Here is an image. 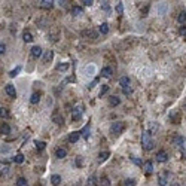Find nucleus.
I'll list each match as a JSON object with an SVG mask.
<instances>
[{"mask_svg":"<svg viewBox=\"0 0 186 186\" xmlns=\"http://www.w3.org/2000/svg\"><path fill=\"white\" fill-rule=\"evenodd\" d=\"M142 146H143L145 150H150V149H153L155 143H153V140H152L150 131H145V133L142 134Z\"/></svg>","mask_w":186,"mask_h":186,"instance_id":"f257e3e1","label":"nucleus"},{"mask_svg":"<svg viewBox=\"0 0 186 186\" xmlns=\"http://www.w3.org/2000/svg\"><path fill=\"white\" fill-rule=\"evenodd\" d=\"M124 128H125V124L121 122V121H115V122L110 125V131H112V134H115V135L121 134V133L124 131Z\"/></svg>","mask_w":186,"mask_h":186,"instance_id":"f03ea898","label":"nucleus"},{"mask_svg":"<svg viewBox=\"0 0 186 186\" xmlns=\"http://www.w3.org/2000/svg\"><path fill=\"white\" fill-rule=\"evenodd\" d=\"M5 91H6V94H8L9 97H12V98L16 97V89H15V86H14L12 83H8V85L5 86Z\"/></svg>","mask_w":186,"mask_h":186,"instance_id":"7ed1b4c3","label":"nucleus"},{"mask_svg":"<svg viewBox=\"0 0 186 186\" xmlns=\"http://www.w3.org/2000/svg\"><path fill=\"white\" fill-rule=\"evenodd\" d=\"M167 159H168V155H167L165 150H159V152L156 153V161H158V162H165Z\"/></svg>","mask_w":186,"mask_h":186,"instance_id":"20e7f679","label":"nucleus"},{"mask_svg":"<svg viewBox=\"0 0 186 186\" xmlns=\"http://www.w3.org/2000/svg\"><path fill=\"white\" fill-rule=\"evenodd\" d=\"M79 137H81V131H73L68 134V142L70 143H76L79 140Z\"/></svg>","mask_w":186,"mask_h":186,"instance_id":"39448f33","label":"nucleus"},{"mask_svg":"<svg viewBox=\"0 0 186 186\" xmlns=\"http://www.w3.org/2000/svg\"><path fill=\"white\" fill-rule=\"evenodd\" d=\"M119 103H121V98H119L118 95H112V97H109V104H110L112 107L118 106Z\"/></svg>","mask_w":186,"mask_h":186,"instance_id":"423d86ee","label":"nucleus"},{"mask_svg":"<svg viewBox=\"0 0 186 186\" xmlns=\"http://www.w3.org/2000/svg\"><path fill=\"white\" fill-rule=\"evenodd\" d=\"M55 156H57L58 159H63V158H66V156H67V150H66V149H63V148H58V149L55 150Z\"/></svg>","mask_w":186,"mask_h":186,"instance_id":"0eeeda50","label":"nucleus"},{"mask_svg":"<svg viewBox=\"0 0 186 186\" xmlns=\"http://www.w3.org/2000/svg\"><path fill=\"white\" fill-rule=\"evenodd\" d=\"M31 55L34 58H39L42 55V48H40V46H33V48H31Z\"/></svg>","mask_w":186,"mask_h":186,"instance_id":"6e6552de","label":"nucleus"},{"mask_svg":"<svg viewBox=\"0 0 186 186\" xmlns=\"http://www.w3.org/2000/svg\"><path fill=\"white\" fill-rule=\"evenodd\" d=\"M40 8H45V9H51L54 6V2H51V0H42V2L39 3Z\"/></svg>","mask_w":186,"mask_h":186,"instance_id":"1a4fd4ad","label":"nucleus"},{"mask_svg":"<svg viewBox=\"0 0 186 186\" xmlns=\"http://www.w3.org/2000/svg\"><path fill=\"white\" fill-rule=\"evenodd\" d=\"M101 76H103V78H110V76H112V68H110L109 66L103 67V70H101Z\"/></svg>","mask_w":186,"mask_h":186,"instance_id":"9d476101","label":"nucleus"},{"mask_svg":"<svg viewBox=\"0 0 186 186\" xmlns=\"http://www.w3.org/2000/svg\"><path fill=\"white\" fill-rule=\"evenodd\" d=\"M119 85H121L122 89H124V88H128V86H130V79H128L127 76L121 78V79H119Z\"/></svg>","mask_w":186,"mask_h":186,"instance_id":"9b49d317","label":"nucleus"},{"mask_svg":"<svg viewBox=\"0 0 186 186\" xmlns=\"http://www.w3.org/2000/svg\"><path fill=\"white\" fill-rule=\"evenodd\" d=\"M39 100H40V94H39V92H33L31 97H30V103L31 104H37Z\"/></svg>","mask_w":186,"mask_h":186,"instance_id":"f8f14e48","label":"nucleus"},{"mask_svg":"<svg viewBox=\"0 0 186 186\" xmlns=\"http://www.w3.org/2000/svg\"><path fill=\"white\" fill-rule=\"evenodd\" d=\"M14 162H15V164H22V162H24V155H22V153H16L14 156Z\"/></svg>","mask_w":186,"mask_h":186,"instance_id":"ddd939ff","label":"nucleus"},{"mask_svg":"<svg viewBox=\"0 0 186 186\" xmlns=\"http://www.w3.org/2000/svg\"><path fill=\"white\" fill-rule=\"evenodd\" d=\"M81 116H82V109H81V106H78L73 112V119L78 121V119H81Z\"/></svg>","mask_w":186,"mask_h":186,"instance_id":"4468645a","label":"nucleus"},{"mask_svg":"<svg viewBox=\"0 0 186 186\" xmlns=\"http://www.w3.org/2000/svg\"><path fill=\"white\" fill-rule=\"evenodd\" d=\"M109 156H110V153H109L107 150H104V152H100V153H98V161H100V162H104V161H106Z\"/></svg>","mask_w":186,"mask_h":186,"instance_id":"2eb2a0df","label":"nucleus"},{"mask_svg":"<svg viewBox=\"0 0 186 186\" xmlns=\"http://www.w3.org/2000/svg\"><path fill=\"white\" fill-rule=\"evenodd\" d=\"M177 21L180 22V24H183V26L186 24V12H185V11H182V12L179 14V16H177Z\"/></svg>","mask_w":186,"mask_h":186,"instance_id":"dca6fc26","label":"nucleus"},{"mask_svg":"<svg viewBox=\"0 0 186 186\" xmlns=\"http://www.w3.org/2000/svg\"><path fill=\"white\" fill-rule=\"evenodd\" d=\"M152 171H153V164H152L150 161H148L146 164H145V173L146 174H150Z\"/></svg>","mask_w":186,"mask_h":186,"instance_id":"f3484780","label":"nucleus"},{"mask_svg":"<svg viewBox=\"0 0 186 186\" xmlns=\"http://www.w3.org/2000/svg\"><path fill=\"white\" fill-rule=\"evenodd\" d=\"M72 14H73L75 16H79V15H82V14H83V9H82L81 6H73Z\"/></svg>","mask_w":186,"mask_h":186,"instance_id":"a211bd4d","label":"nucleus"},{"mask_svg":"<svg viewBox=\"0 0 186 186\" xmlns=\"http://www.w3.org/2000/svg\"><path fill=\"white\" fill-rule=\"evenodd\" d=\"M98 30H100L101 34H107V33H109V26L106 24V22H103V24L98 27Z\"/></svg>","mask_w":186,"mask_h":186,"instance_id":"6ab92c4d","label":"nucleus"},{"mask_svg":"<svg viewBox=\"0 0 186 186\" xmlns=\"http://www.w3.org/2000/svg\"><path fill=\"white\" fill-rule=\"evenodd\" d=\"M9 133H11V127H9V125H8L6 122H3V124H2V134L8 135Z\"/></svg>","mask_w":186,"mask_h":186,"instance_id":"aec40b11","label":"nucleus"},{"mask_svg":"<svg viewBox=\"0 0 186 186\" xmlns=\"http://www.w3.org/2000/svg\"><path fill=\"white\" fill-rule=\"evenodd\" d=\"M51 182H52V185H54V186H57V185H60L61 177H60L58 174H54V176H51Z\"/></svg>","mask_w":186,"mask_h":186,"instance_id":"412c9836","label":"nucleus"},{"mask_svg":"<svg viewBox=\"0 0 186 186\" xmlns=\"http://www.w3.org/2000/svg\"><path fill=\"white\" fill-rule=\"evenodd\" d=\"M121 186H135V180L134 179H127L121 183Z\"/></svg>","mask_w":186,"mask_h":186,"instance_id":"4be33fe9","label":"nucleus"},{"mask_svg":"<svg viewBox=\"0 0 186 186\" xmlns=\"http://www.w3.org/2000/svg\"><path fill=\"white\" fill-rule=\"evenodd\" d=\"M98 183H100V186H110V180H109L106 176H103V177L100 179V182H98Z\"/></svg>","mask_w":186,"mask_h":186,"instance_id":"5701e85b","label":"nucleus"},{"mask_svg":"<svg viewBox=\"0 0 186 186\" xmlns=\"http://www.w3.org/2000/svg\"><path fill=\"white\" fill-rule=\"evenodd\" d=\"M52 58H54V52H52V51H48V52L45 54V57H43V61H45V63H48V61L52 60Z\"/></svg>","mask_w":186,"mask_h":186,"instance_id":"b1692460","label":"nucleus"},{"mask_svg":"<svg viewBox=\"0 0 186 186\" xmlns=\"http://www.w3.org/2000/svg\"><path fill=\"white\" fill-rule=\"evenodd\" d=\"M22 39H24V42H33V36L29 31H26L24 34H22Z\"/></svg>","mask_w":186,"mask_h":186,"instance_id":"393cba45","label":"nucleus"},{"mask_svg":"<svg viewBox=\"0 0 186 186\" xmlns=\"http://www.w3.org/2000/svg\"><path fill=\"white\" fill-rule=\"evenodd\" d=\"M81 135H83L85 138H88V137H89V125L83 127V130L81 131Z\"/></svg>","mask_w":186,"mask_h":186,"instance_id":"a878e982","label":"nucleus"},{"mask_svg":"<svg viewBox=\"0 0 186 186\" xmlns=\"http://www.w3.org/2000/svg\"><path fill=\"white\" fill-rule=\"evenodd\" d=\"M174 143L179 145V146H182V145L185 143V138H183L182 135H177V137H174Z\"/></svg>","mask_w":186,"mask_h":186,"instance_id":"bb28decb","label":"nucleus"},{"mask_svg":"<svg viewBox=\"0 0 186 186\" xmlns=\"http://www.w3.org/2000/svg\"><path fill=\"white\" fill-rule=\"evenodd\" d=\"M158 182H159V186H167V177L165 176H159Z\"/></svg>","mask_w":186,"mask_h":186,"instance_id":"cd10ccee","label":"nucleus"},{"mask_svg":"<svg viewBox=\"0 0 186 186\" xmlns=\"http://www.w3.org/2000/svg\"><path fill=\"white\" fill-rule=\"evenodd\" d=\"M27 185V180L24 179V177H18V180H16V186H26Z\"/></svg>","mask_w":186,"mask_h":186,"instance_id":"c85d7f7f","label":"nucleus"},{"mask_svg":"<svg viewBox=\"0 0 186 186\" xmlns=\"http://www.w3.org/2000/svg\"><path fill=\"white\" fill-rule=\"evenodd\" d=\"M19 72H21V66H18L16 68H14V70H12V72L9 73V76H11V78H15V76H16V75H18Z\"/></svg>","mask_w":186,"mask_h":186,"instance_id":"c756f323","label":"nucleus"},{"mask_svg":"<svg viewBox=\"0 0 186 186\" xmlns=\"http://www.w3.org/2000/svg\"><path fill=\"white\" fill-rule=\"evenodd\" d=\"M116 12H118L119 15H122V12H124V5H122V2H119L118 5H116Z\"/></svg>","mask_w":186,"mask_h":186,"instance_id":"7c9ffc66","label":"nucleus"},{"mask_svg":"<svg viewBox=\"0 0 186 186\" xmlns=\"http://www.w3.org/2000/svg\"><path fill=\"white\" fill-rule=\"evenodd\" d=\"M36 148H37V150H43L46 148V143L45 142H36Z\"/></svg>","mask_w":186,"mask_h":186,"instance_id":"2f4dec72","label":"nucleus"},{"mask_svg":"<svg viewBox=\"0 0 186 186\" xmlns=\"http://www.w3.org/2000/svg\"><path fill=\"white\" fill-rule=\"evenodd\" d=\"M131 161L134 162L135 165H138V167L142 165V159H140V158H137V156H131Z\"/></svg>","mask_w":186,"mask_h":186,"instance_id":"473e14b6","label":"nucleus"},{"mask_svg":"<svg viewBox=\"0 0 186 186\" xmlns=\"http://www.w3.org/2000/svg\"><path fill=\"white\" fill-rule=\"evenodd\" d=\"M54 121H55V122H57V124H60V125H61V124H63V122H64V119H63V118H61V116H60V115H57V113H55V115H54Z\"/></svg>","mask_w":186,"mask_h":186,"instance_id":"72a5a7b5","label":"nucleus"},{"mask_svg":"<svg viewBox=\"0 0 186 186\" xmlns=\"http://www.w3.org/2000/svg\"><path fill=\"white\" fill-rule=\"evenodd\" d=\"M67 67H68L67 63H64V64H58V66H57V70H60V72H61V70H67Z\"/></svg>","mask_w":186,"mask_h":186,"instance_id":"f704fd0d","label":"nucleus"},{"mask_svg":"<svg viewBox=\"0 0 186 186\" xmlns=\"http://www.w3.org/2000/svg\"><path fill=\"white\" fill-rule=\"evenodd\" d=\"M107 89H109V86H107V85H103V86H101V91H100V97H103V95L106 94V92H107Z\"/></svg>","mask_w":186,"mask_h":186,"instance_id":"c9c22d12","label":"nucleus"},{"mask_svg":"<svg viewBox=\"0 0 186 186\" xmlns=\"http://www.w3.org/2000/svg\"><path fill=\"white\" fill-rule=\"evenodd\" d=\"M101 8H103L104 11H107V12H110V6H109V3H107V2H103V5H101Z\"/></svg>","mask_w":186,"mask_h":186,"instance_id":"e433bc0d","label":"nucleus"},{"mask_svg":"<svg viewBox=\"0 0 186 186\" xmlns=\"http://www.w3.org/2000/svg\"><path fill=\"white\" fill-rule=\"evenodd\" d=\"M0 115H2V118H6V116H8V112H6V109H5V107L0 109Z\"/></svg>","mask_w":186,"mask_h":186,"instance_id":"4c0bfd02","label":"nucleus"},{"mask_svg":"<svg viewBox=\"0 0 186 186\" xmlns=\"http://www.w3.org/2000/svg\"><path fill=\"white\" fill-rule=\"evenodd\" d=\"M5 52H6V45H5V43H2V45H0V54L3 55Z\"/></svg>","mask_w":186,"mask_h":186,"instance_id":"58836bf2","label":"nucleus"},{"mask_svg":"<svg viewBox=\"0 0 186 186\" xmlns=\"http://www.w3.org/2000/svg\"><path fill=\"white\" fill-rule=\"evenodd\" d=\"M180 34L186 37V24H185V26H182V29H180Z\"/></svg>","mask_w":186,"mask_h":186,"instance_id":"ea45409f","label":"nucleus"},{"mask_svg":"<svg viewBox=\"0 0 186 186\" xmlns=\"http://www.w3.org/2000/svg\"><path fill=\"white\" fill-rule=\"evenodd\" d=\"M82 3H83V6H91L92 3H94V2H92V0H83Z\"/></svg>","mask_w":186,"mask_h":186,"instance_id":"a19ab883","label":"nucleus"},{"mask_svg":"<svg viewBox=\"0 0 186 186\" xmlns=\"http://www.w3.org/2000/svg\"><path fill=\"white\" fill-rule=\"evenodd\" d=\"M89 185H95V177H89Z\"/></svg>","mask_w":186,"mask_h":186,"instance_id":"79ce46f5","label":"nucleus"},{"mask_svg":"<svg viewBox=\"0 0 186 186\" xmlns=\"http://www.w3.org/2000/svg\"><path fill=\"white\" fill-rule=\"evenodd\" d=\"M8 171V165H2V174H5Z\"/></svg>","mask_w":186,"mask_h":186,"instance_id":"37998d69","label":"nucleus"}]
</instances>
